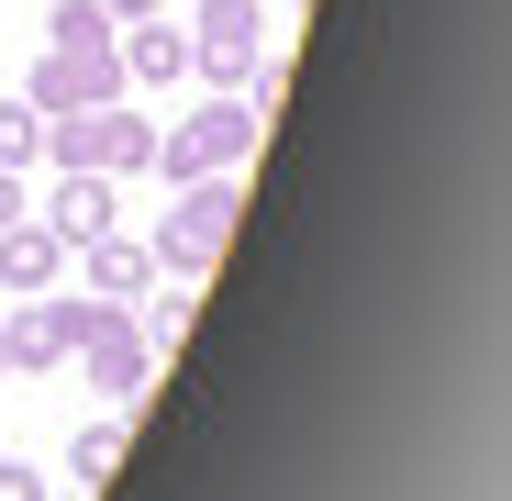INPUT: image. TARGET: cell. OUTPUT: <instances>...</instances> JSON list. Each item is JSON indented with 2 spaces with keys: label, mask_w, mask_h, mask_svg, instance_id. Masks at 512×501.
I'll use <instances>...</instances> for the list:
<instances>
[{
  "label": "cell",
  "mask_w": 512,
  "mask_h": 501,
  "mask_svg": "<svg viewBox=\"0 0 512 501\" xmlns=\"http://www.w3.org/2000/svg\"><path fill=\"white\" fill-rule=\"evenodd\" d=\"M34 201H23V167H0V223H23Z\"/></svg>",
  "instance_id": "cell-15"
},
{
  "label": "cell",
  "mask_w": 512,
  "mask_h": 501,
  "mask_svg": "<svg viewBox=\"0 0 512 501\" xmlns=\"http://www.w3.org/2000/svg\"><path fill=\"white\" fill-rule=\"evenodd\" d=\"M0 501H45V468H23V457H0Z\"/></svg>",
  "instance_id": "cell-14"
},
{
  "label": "cell",
  "mask_w": 512,
  "mask_h": 501,
  "mask_svg": "<svg viewBox=\"0 0 512 501\" xmlns=\"http://www.w3.org/2000/svg\"><path fill=\"white\" fill-rule=\"evenodd\" d=\"M78 268H90V290H101V301H123V312H134V301L156 290V245H145V234H101V245H78Z\"/></svg>",
  "instance_id": "cell-10"
},
{
  "label": "cell",
  "mask_w": 512,
  "mask_h": 501,
  "mask_svg": "<svg viewBox=\"0 0 512 501\" xmlns=\"http://www.w3.org/2000/svg\"><path fill=\"white\" fill-rule=\"evenodd\" d=\"M112 468H123V424H90L67 446V479H112Z\"/></svg>",
  "instance_id": "cell-13"
},
{
  "label": "cell",
  "mask_w": 512,
  "mask_h": 501,
  "mask_svg": "<svg viewBox=\"0 0 512 501\" xmlns=\"http://www.w3.org/2000/svg\"><path fill=\"white\" fill-rule=\"evenodd\" d=\"M256 56H268V12H256V0H190V78L245 90Z\"/></svg>",
  "instance_id": "cell-5"
},
{
  "label": "cell",
  "mask_w": 512,
  "mask_h": 501,
  "mask_svg": "<svg viewBox=\"0 0 512 501\" xmlns=\"http://www.w3.org/2000/svg\"><path fill=\"white\" fill-rule=\"evenodd\" d=\"M0 379H12V357H0Z\"/></svg>",
  "instance_id": "cell-17"
},
{
  "label": "cell",
  "mask_w": 512,
  "mask_h": 501,
  "mask_svg": "<svg viewBox=\"0 0 512 501\" xmlns=\"http://www.w3.org/2000/svg\"><path fill=\"white\" fill-rule=\"evenodd\" d=\"M245 156H256V112H245L234 90H212L190 123H167V134H156L145 167H156L167 190H190V179H223V167H245Z\"/></svg>",
  "instance_id": "cell-2"
},
{
  "label": "cell",
  "mask_w": 512,
  "mask_h": 501,
  "mask_svg": "<svg viewBox=\"0 0 512 501\" xmlns=\"http://www.w3.org/2000/svg\"><path fill=\"white\" fill-rule=\"evenodd\" d=\"M156 12H179V0H156Z\"/></svg>",
  "instance_id": "cell-16"
},
{
  "label": "cell",
  "mask_w": 512,
  "mask_h": 501,
  "mask_svg": "<svg viewBox=\"0 0 512 501\" xmlns=\"http://www.w3.org/2000/svg\"><path fill=\"white\" fill-rule=\"evenodd\" d=\"M23 101L34 112H101V101H134V90H123V56L112 45H34Z\"/></svg>",
  "instance_id": "cell-4"
},
{
  "label": "cell",
  "mask_w": 512,
  "mask_h": 501,
  "mask_svg": "<svg viewBox=\"0 0 512 501\" xmlns=\"http://www.w3.org/2000/svg\"><path fill=\"white\" fill-rule=\"evenodd\" d=\"M45 156L56 167H101V179H134L156 156V123L134 101H101V112H45Z\"/></svg>",
  "instance_id": "cell-3"
},
{
  "label": "cell",
  "mask_w": 512,
  "mask_h": 501,
  "mask_svg": "<svg viewBox=\"0 0 512 501\" xmlns=\"http://www.w3.org/2000/svg\"><path fill=\"white\" fill-rule=\"evenodd\" d=\"M78 368H90V390H101V401H123V412L156 390V346L134 334V312H112V323L90 334V346H78Z\"/></svg>",
  "instance_id": "cell-7"
},
{
  "label": "cell",
  "mask_w": 512,
  "mask_h": 501,
  "mask_svg": "<svg viewBox=\"0 0 512 501\" xmlns=\"http://www.w3.org/2000/svg\"><path fill=\"white\" fill-rule=\"evenodd\" d=\"M112 56H123V90H179V78H190V34L167 23V12L112 23Z\"/></svg>",
  "instance_id": "cell-8"
},
{
  "label": "cell",
  "mask_w": 512,
  "mask_h": 501,
  "mask_svg": "<svg viewBox=\"0 0 512 501\" xmlns=\"http://www.w3.org/2000/svg\"><path fill=\"white\" fill-rule=\"evenodd\" d=\"M234 212H245V167H223V179H190L179 201H167V223L145 234V245H156V279L201 290V279L223 268V245H234Z\"/></svg>",
  "instance_id": "cell-1"
},
{
  "label": "cell",
  "mask_w": 512,
  "mask_h": 501,
  "mask_svg": "<svg viewBox=\"0 0 512 501\" xmlns=\"http://www.w3.org/2000/svg\"><path fill=\"white\" fill-rule=\"evenodd\" d=\"M67 268H78V257H67V245H56V234H45L34 212H23V223H0V290H12V301H34V290H56Z\"/></svg>",
  "instance_id": "cell-9"
},
{
  "label": "cell",
  "mask_w": 512,
  "mask_h": 501,
  "mask_svg": "<svg viewBox=\"0 0 512 501\" xmlns=\"http://www.w3.org/2000/svg\"><path fill=\"white\" fill-rule=\"evenodd\" d=\"M56 245H67V257H78V245H101V234H123V201H112V179H101V167H56V201L34 212Z\"/></svg>",
  "instance_id": "cell-6"
},
{
  "label": "cell",
  "mask_w": 512,
  "mask_h": 501,
  "mask_svg": "<svg viewBox=\"0 0 512 501\" xmlns=\"http://www.w3.org/2000/svg\"><path fill=\"white\" fill-rule=\"evenodd\" d=\"M134 334H145V346L167 357V346L190 334V290H145V301H134Z\"/></svg>",
  "instance_id": "cell-11"
},
{
  "label": "cell",
  "mask_w": 512,
  "mask_h": 501,
  "mask_svg": "<svg viewBox=\"0 0 512 501\" xmlns=\"http://www.w3.org/2000/svg\"><path fill=\"white\" fill-rule=\"evenodd\" d=\"M0 167H45V112L34 101H0Z\"/></svg>",
  "instance_id": "cell-12"
}]
</instances>
